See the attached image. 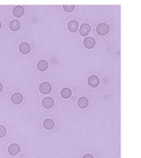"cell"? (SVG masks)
I'll use <instances>...</instances> for the list:
<instances>
[{
	"label": "cell",
	"mask_w": 141,
	"mask_h": 158,
	"mask_svg": "<svg viewBox=\"0 0 141 158\" xmlns=\"http://www.w3.org/2000/svg\"><path fill=\"white\" fill-rule=\"evenodd\" d=\"M20 27H21V24H20V22L18 20H13L10 23V29L13 31H18L20 29Z\"/></svg>",
	"instance_id": "cell-15"
},
{
	"label": "cell",
	"mask_w": 141,
	"mask_h": 158,
	"mask_svg": "<svg viewBox=\"0 0 141 158\" xmlns=\"http://www.w3.org/2000/svg\"><path fill=\"white\" fill-rule=\"evenodd\" d=\"M97 33L99 35H106L109 32V26L106 23H100L96 28Z\"/></svg>",
	"instance_id": "cell-1"
},
{
	"label": "cell",
	"mask_w": 141,
	"mask_h": 158,
	"mask_svg": "<svg viewBox=\"0 0 141 158\" xmlns=\"http://www.w3.org/2000/svg\"><path fill=\"white\" fill-rule=\"evenodd\" d=\"M39 91H40V93H42V94H49V93H51V91H52V86L51 84H49V83H42V84H40L39 86Z\"/></svg>",
	"instance_id": "cell-4"
},
{
	"label": "cell",
	"mask_w": 141,
	"mask_h": 158,
	"mask_svg": "<svg viewBox=\"0 0 141 158\" xmlns=\"http://www.w3.org/2000/svg\"><path fill=\"white\" fill-rule=\"evenodd\" d=\"M72 95V91L70 90L69 88H63L62 90H61V96L63 98H65V99H68V98L71 97Z\"/></svg>",
	"instance_id": "cell-16"
},
{
	"label": "cell",
	"mask_w": 141,
	"mask_h": 158,
	"mask_svg": "<svg viewBox=\"0 0 141 158\" xmlns=\"http://www.w3.org/2000/svg\"><path fill=\"white\" fill-rule=\"evenodd\" d=\"M77 106L80 109H86L88 106H89V100H88L87 97H80L77 101Z\"/></svg>",
	"instance_id": "cell-12"
},
{
	"label": "cell",
	"mask_w": 141,
	"mask_h": 158,
	"mask_svg": "<svg viewBox=\"0 0 141 158\" xmlns=\"http://www.w3.org/2000/svg\"><path fill=\"white\" fill-rule=\"evenodd\" d=\"M23 101V96L21 93H14L11 96V102L14 104H20Z\"/></svg>",
	"instance_id": "cell-9"
},
{
	"label": "cell",
	"mask_w": 141,
	"mask_h": 158,
	"mask_svg": "<svg viewBox=\"0 0 141 158\" xmlns=\"http://www.w3.org/2000/svg\"><path fill=\"white\" fill-rule=\"evenodd\" d=\"M74 8H75L74 5H64L63 6V10L67 11V13H71V11L74 10Z\"/></svg>",
	"instance_id": "cell-17"
},
{
	"label": "cell",
	"mask_w": 141,
	"mask_h": 158,
	"mask_svg": "<svg viewBox=\"0 0 141 158\" xmlns=\"http://www.w3.org/2000/svg\"><path fill=\"white\" fill-rule=\"evenodd\" d=\"M5 135H6V128L2 126V125H0V139L4 138Z\"/></svg>",
	"instance_id": "cell-18"
},
{
	"label": "cell",
	"mask_w": 141,
	"mask_h": 158,
	"mask_svg": "<svg viewBox=\"0 0 141 158\" xmlns=\"http://www.w3.org/2000/svg\"><path fill=\"white\" fill-rule=\"evenodd\" d=\"M88 84H89L90 87H92V88L98 87L99 84H100L99 77H97V76H91V77H89V79H88Z\"/></svg>",
	"instance_id": "cell-3"
},
{
	"label": "cell",
	"mask_w": 141,
	"mask_h": 158,
	"mask_svg": "<svg viewBox=\"0 0 141 158\" xmlns=\"http://www.w3.org/2000/svg\"><path fill=\"white\" fill-rule=\"evenodd\" d=\"M90 32H91V27H90L89 24L84 23L79 27V33H80V35H83V36H87Z\"/></svg>",
	"instance_id": "cell-6"
},
{
	"label": "cell",
	"mask_w": 141,
	"mask_h": 158,
	"mask_svg": "<svg viewBox=\"0 0 141 158\" xmlns=\"http://www.w3.org/2000/svg\"><path fill=\"white\" fill-rule=\"evenodd\" d=\"M83 158H94V156H93V155H91V154H86V155H84Z\"/></svg>",
	"instance_id": "cell-19"
},
{
	"label": "cell",
	"mask_w": 141,
	"mask_h": 158,
	"mask_svg": "<svg viewBox=\"0 0 141 158\" xmlns=\"http://www.w3.org/2000/svg\"><path fill=\"white\" fill-rule=\"evenodd\" d=\"M55 126V122L52 120V119H45V122H43V127L45 128L46 130H52Z\"/></svg>",
	"instance_id": "cell-14"
},
{
	"label": "cell",
	"mask_w": 141,
	"mask_h": 158,
	"mask_svg": "<svg viewBox=\"0 0 141 158\" xmlns=\"http://www.w3.org/2000/svg\"><path fill=\"white\" fill-rule=\"evenodd\" d=\"M2 90H3V86H2V84L0 83V92H1Z\"/></svg>",
	"instance_id": "cell-20"
},
{
	"label": "cell",
	"mask_w": 141,
	"mask_h": 158,
	"mask_svg": "<svg viewBox=\"0 0 141 158\" xmlns=\"http://www.w3.org/2000/svg\"><path fill=\"white\" fill-rule=\"evenodd\" d=\"M95 44H96V40L94 37L88 36V37L84 38V48H87V49H93V48L95 47Z\"/></svg>",
	"instance_id": "cell-2"
},
{
	"label": "cell",
	"mask_w": 141,
	"mask_h": 158,
	"mask_svg": "<svg viewBox=\"0 0 141 158\" xmlns=\"http://www.w3.org/2000/svg\"><path fill=\"white\" fill-rule=\"evenodd\" d=\"M49 67V64L48 62H46L45 60H39L37 63V68L39 71H45L46 69H48Z\"/></svg>",
	"instance_id": "cell-13"
},
{
	"label": "cell",
	"mask_w": 141,
	"mask_h": 158,
	"mask_svg": "<svg viewBox=\"0 0 141 158\" xmlns=\"http://www.w3.org/2000/svg\"><path fill=\"white\" fill-rule=\"evenodd\" d=\"M30 50H31L30 44H27V43H22L21 44H20V47H19V51L24 55L28 54V53L30 52Z\"/></svg>",
	"instance_id": "cell-8"
},
{
	"label": "cell",
	"mask_w": 141,
	"mask_h": 158,
	"mask_svg": "<svg viewBox=\"0 0 141 158\" xmlns=\"http://www.w3.org/2000/svg\"><path fill=\"white\" fill-rule=\"evenodd\" d=\"M77 29H78V22L77 21H75V20L70 21V22L68 23V30L70 32H75V31H77Z\"/></svg>",
	"instance_id": "cell-11"
},
{
	"label": "cell",
	"mask_w": 141,
	"mask_h": 158,
	"mask_svg": "<svg viewBox=\"0 0 141 158\" xmlns=\"http://www.w3.org/2000/svg\"><path fill=\"white\" fill-rule=\"evenodd\" d=\"M24 11H25V10L23 6H16L14 8L13 14L16 18H21V17H23V15H24Z\"/></svg>",
	"instance_id": "cell-10"
},
{
	"label": "cell",
	"mask_w": 141,
	"mask_h": 158,
	"mask_svg": "<svg viewBox=\"0 0 141 158\" xmlns=\"http://www.w3.org/2000/svg\"><path fill=\"white\" fill-rule=\"evenodd\" d=\"M0 29H1V22H0Z\"/></svg>",
	"instance_id": "cell-21"
},
{
	"label": "cell",
	"mask_w": 141,
	"mask_h": 158,
	"mask_svg": "<svg viewBox=\"0 0 141 158\" xmlns=\"http://www.w3.org/2000/svg\"><path fill=\"white\" fill-rule=\"evenodd\" d=\"M20 150H21V147H20L18 144H11V145H10V147H8V153H10V155H11V156H16V155H18Z\"/></svg>",
	"instance_id": "cell-5"
},
{
	"label": "cell",
	"mask_w": 141,
	"mask_h": 158,
	"mask_svg": "<svg viewBox=\"0 0 141 158\" xmlns=\"http://www.w3.org/2000/svg\"><path fill=\"white\" fill-rule=\"evenodd\" d=\"M42 106L45 109H52L54 106V99L52 97H45L42 100Z\"/></svg>",
	"instance_id": "cell-7"
}]
</instances>
